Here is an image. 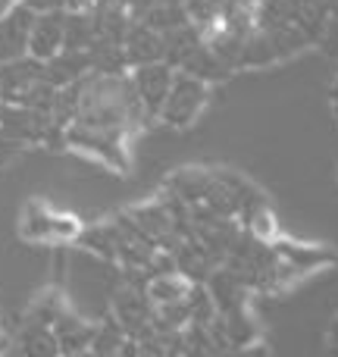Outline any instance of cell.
Segmentation results:
<instances>
[{
  "label": "cell",
  "instance_id": "obj_10",
  "mask_svg": "<svg viewBox=\"0 0 338 357\" xmlns=\"http://www.w3.org/2000/svg\"><path fill=\"white\" fill-rule=\"evenodd\" d=\"M19 3H25L29 10L35 13H47V10H66V0H19Z\"/></svg>",
  "mask_w": 338,
  "mask_h": 357
},
{
  "label": "cell",
  "instance_id": "obj_12",
  "mask_svg": "<svg viewBox=\"0 0 338 357\" xmlns=\"http://www.w3.org/2000/svg\"><path fill=\"white\" fill-rule=\"evenodd\" d=\"M13 3H16V0H0V16H3V13H6V10H10V6H13Z\"/></svg>",
  "mask_w": 338,
  "mask_h": 357
},
{
  "label": "cell",
  "instance_id": "obj_6",
  "mask_svg": "<svg viewBox=\"0 0 338 357\" xmlns=\"http://www.w3.org/2000/svg\"><path fill=\"white\" fill-rule=\"evenodd\" d=\"M56 335V345H60V357L63 354H79V351H88L91 348V335H94V326L79 317H69V314H56V320L50 323Z\"/></svg>",
  "mask_w": 338,
  "mask_h": 357
},
{
  "label": "cell",
  "instance_id": "obj_8",
  "mask_svg": "<svg viewBox=\"0 0 338 357\" xmlns=\"http://www.w3.org/2000/svg\"><path fill=\"white\" fill-rule=\"evenodd\" d=\"M279 257L285 260V264L291 266L295 273H307V270H316L320 264H329V254L323 251V248H307V245H289V241H282L279 245Z\"/></svg>",
  "mask_w": 338,
  "mask_h": 357
},
{
  "label": "cell",
  "instance_id": "obj_7",
  "mask_svg": "<svg viewBox=\"0 0 338 357\" xmlns=\"http://www.w3.org/2000/svg\"><path fill=\"white\" fill-rule=\"evenodd\" d=\"M188 295H191L188 279L176 276V273H157L148 289V298L154 304H185Z\"/></svg>",
  "mask_w": 338,
  "mask_h": 357
},
{
  "label": "cell",
  "instance_id": "obj_5",
  "mask_svg": "<svg viewBox=\"0 0 338 357\" xmlns=\"http://www.w3.org/2000/svg\"><path fill=\"white\" fill-rule=\"evenodd\" d=\"M172 69L167 66V63H144V66L135 69V75H132V88H135L138 100H141L144 113H151V116H157L160 113V104L163 98H167L169 91V82H172Z\"/></svg>",
  "mask_w": 338,
  "mask_h": 357
},
{
  "label": "cell",
  "instance_id": "obj_11",
  "mask_svg": "<svg viewBox=\"0 0 338 357\" xmlns=\"http://www.w3.org/2000/svg\"><path fill=\"white\" fill-rule=\"evenodd\" d=\"M91 3L94 0H66V10L69 13H85V10H91Z\"/></svg>",
  "mask_w": 338,
  "mask_h": 357
},
{
  "label": "cell",
  "instance_id": "obj_1",
  "mask_svg": "<svg viewBox=\"0 0 338 357\" xmlns=\"http://www.w3.org/2000/svg\"><path fill=\"white\" fill-rule=\"evenodd\" d=\"M207 94H210V88L203 79H197V75H191V73H178V75H172L169 91H167V98H163L157 116L169 126H178V129L191 126L201 116L203 107H207Z\"/></svg>",
  "mask_w": 338,
  "mask_h": 357
},
{
  "label": "cell",
  "instance_id": "obj_3",
  "mask_svg": "<svg viewBox=\"0 0 338 357\" xmlns=\"http://www.w3.org/2000/svg\"><path fill=\"white\" fill-rule=\"evenodd\" d=\"M31 22H35V10H29V6L19 3V0L0 16V63L29 56Z\"/></svg>",
  "mask_w": 338,
  "mask_h": 357
},
{
  "label": "cell",
  "instance_id": "obj_2",
  "mask_svg": "<svg viewBox=\"0 0 338 357\" xmlns=\"http://www.w3.org/2000/svg\"><path fill=\"white\" fill-rule=\"evenodd\" d=\"M82 229L75 216H63L54 213L47 204H29L22 213V222H19V235L25 241H44V245H56V241L75 238Z\"/></svg>",
  "mask_w": 338,
  "mask_h": 357
},
{
  "label": "cell",
  "instance_id": "obj_9",
  "mask_svg": "<svg viewBox=\"0 0 338 357\" xmlns=\"http://www.w3.org/2000/svg\"><path fill=\"white\" fill-rule=\"evenodd\" d=\"M22 354L25 357H60V345H56L54 329L44 326V323H35L22 335Z\"/></svg>",
  "mask_w": 338,
  "mask_h": 357
},
{
  "label": "cell",
  "instance_id": "obj_4",
  "mask_svg": "<svg viewBox=\"0 0 338 357\" xmlns=\"http://www.w3.org/2000/svg\"><path fill=\"white\" fill-rule=\"evenodd\" d=\"M63 38H66V10L35 13L31 35H29V56L38 63L54 60L63 50Z\"/></svg>",
  "mask_w": 338,
  "mask_h": 357
}]
</instances>
